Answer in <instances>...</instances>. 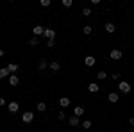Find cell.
<instances>
[{"label":"cell","mask_w":134,"mask_h":132,"mask_svg":"<svg viewBox=\"0 0 134 132\" xmlns=\"http://www.w3.org/2000/svg\"><path fill=\"white\" fill-rule=\"evenodd\" d=\"M81 132H82V130H81Z\"/></svg>","instance_id":"cell-33"},{"label":"cell","mask_w":134,"mask_h":132,"mask_svg":"<svg viewBox=\"0 0 134 132\" xmlns=\"http://www.w3.org/2000/svg\"><path fill=\"white\" fill-rule=\"evenodd\" d=\"M84 62H86V66H90V68H91V66H95V57L88 55V57L84 59Z\"/></svg>","instance_id":"cell-16"},{"label":"cell","mask_w":134,"mask_h":132,"mask_svg":"<svg viewBox=\"0 0 134 132\" xmlns=\"http://www.w3.org/2000/svg\"><path fill=\"white\" fill-rule=\"evenodd\" d=\"M107 100L111 102V104H116V102L120 100V98H118V93H109V95H107Z\"/></svg>","instance_id":"cell-8"},{"label":"cell","mask_w":134,"mask_h":132,"mask_svg":"<svg viewBox=\"0 0 134 132\" xmlns=\"http://www.w3.org/2000/svg\"><path fill=\"white\" fill-rule=\"evenodd\" d=\"M118 89H120L122 93H131V84L125 82V81H120L118 82Z\"/></svg>","instance_id":"cell-1"},{"label":"cell","mask_w":134,"mask_h":132,"mask_svg":"<svg viewBox=\"0 0 134 132\" xmlns=\"http://www.w3.org/2000/svg\"><path fill=\"white\" fill-rule=\"evenodd\" d=\"M82 14H84V16H91V9H90V7H84Z\"/></svg>","instance_id":"cell-24"},{"label":"cell","mask_w":134,"mask_h":132,"mask_svg":"<svg viewBox=\"0 0 134 132\" xmlns=\"http://www.w3.org/2000/svg\"><path fill=\"white\" fill-rule=\"evenodd\" d=\"M2 105H5V98H2V96H0V107H2Z\"/></svg>","instance_id":"cell-30"},{"label":"cell","mask_w":134,"mask_h":132,"mask_svg":"<svg viewBox=\"0 0 134 132\" xmlns=\"http://www.w3.org/2000/svg\"><path fill=\"white\" fill-rule=\"evenodd\" d=\"M48 66H50V70H52V71H59V70H61V64H59L57 61H52Z\"/></svg>","instance_id":"cell-12"},{"label":"cell","mask_w":134,"mask_h":132,"mask_svg":"<svg viewBox=\"0 0 134 132\" xmlns=\"http://www.w3.org/2000/svg\"><path fill=\"white\" fill-rule=\"evenodd\" d=\"M47 47H48V48H54V47H55V41H54V39H48V41H47Z\"/></svg>","instance_id":"cell-27"},{"label":"cell","mask_w":134,"mask_h":132,"mask_svg":"<svg viewBox=\"0 0 134 132\" xmlns=\"http://www.w3.org/2000/svg\"><path fill=\"white\" fill-rule=\"evenodd\" d=\"M38 111H40V112L47 111V104H45V102H40V104H38Z\"/></svg>","instance_id":"cell-19"},{"label":"cell","mask_w":134,"mask_h":132,"mask_svg":"<svg viewBox=\"0 0 134 132\" xmlns=\"http://www.w3.org/2000/svg\"><path fill=\"white\" fill-rule=\"evenodd\" d=\"M129 123H131V125L134 127V118H131V120H129Z\"/></svg>","instance_id":"cell-31"},{"label":"cell","mask_w":134,"mask_h":132,"mask_svg":"<svg viewBox=\"0 0 134 132\" xmlns=\"http://www.w3.org/2000/svg\"><path fill=\"white\" fill-rule=\"evenodd\" d=\"M2 57H4V50L0 48V59H2Z\"/></svg>","instance_id":"cell-32"},{"label":"cell","mask_w":134,"mask_h":132,"mask_svg":"<svg viewBox=\"0 0 134 132\" xmlns=\"http://www.w3.org/2000/svg\"><path fill=\"white\" fill-rule=\"evenodd\" d=\"M29 45H31V47H38V45H40V39H38V38H32V39L29 41Z\"/></svg>","instance_id":"cell-22"},{"label":"cell","mask_w":134,"mask_h":132,"mask_svg":"<svg viewBox=\"0 0 134 132\" xmlns=\"http://www.w3.org/2000/svg\"><path fill=\"white\" fill-rule=\"evenodd\" d=\"M40 4H41V7H48V5L52 4V2H50V0H41Z\"/></svg>","instance_id":"cell-25"},{"label":"cell","mask_w":134,"mask_h":132,"mask_svg":"<svg viewBox=\"0 0 134 132\" xmlns=\"http://www.w3.org/2000/svg\"><path fill=\"white\" fill-rule=\"evenodd\" d=\"M57 118H59L61 122H63V120H66V112H64V111H59V112H57Z\"/></svg>","instance_id":"cell-23"},{"label":"cell","mask_w":134,"mask_h":132,"mask_svg":"<svg viewBox=\"0 0 134 132\" xmlns=\"http://www.w3.org/2000/svg\"><path fill=\"white\" fill-rule=\"evenodd\" d=\"M104 29H105V32L113 34V32H114V23H111V21H109V23H105V25H104Z\"/></svg>","instance_id":"cell-14"},{"label":"cell","mask_w":134,"mask_h":132,"mask_svg":"<svg viewBox=\"0 0 134 132\" xmlns=\"http://www.w3.org/2000/svg\"><path fill=\"white\" fill-rule=\"evenodd\" d=\"M109 57H111V59H114V61L122 59V50H118V48H113V50L109 52Z\"/></svg>","instance_id":"cell-3"},{"label":"cell","mask_w":134,"mask_h":132,"mask_svg":"<svg viewBox=\"0 0 134 132\" xmlns=\"http://www.w3.org/2000/svg\"><path fill=\"white\" fill-rule=\"evenodd\" d=\"M32 120H34V112L27 111V112H23V114H21V122H23V123H31Z\"/></svg>","instance_id":"cell-2"},{"label":"cell","mask_w":134,"mask_h":132,"mask_svg":"<svg viewBox=\"0 0 134 132\" xmlns=\"http://www.w3.org/2000/svg\"><path fill=\"white\" fill-rule=\"evenodd\" d=\"M82 127H84V129H90V127H91V122H90V120H84V122H82Z\"/></svg>","instance_id":"cell-28"},{"label":"cell","mask_w":134,"mask_h":132,"mask_svg":"<svg viewBox=\"0 0 134 132\" xmlns=\"http://www.w3.org/2000/svg\"><path fill=\"white\" fill-rule=\"evenodd\" d=\"M82 114H84V109L81 107V105H77V107L73 109V116H77V118H81Z\"/></svg>","instance_id":"cell-11"},{"label":"cell","mask_w":134,"mask_h":132,"mask_svg":"<svg viewBox=\"0 0 134 132\" xmlns=\"http://www.w3.org/2000/svg\"><path fill=\"white\" fill-rule=\"evenodd\" d=\"M9 84L11 86H18V84H20V79H18L16 73H14V75H9Z\"/></svg>","instance_id":"cell-6"},{"label":"cell","mask_w":134,"mask_h":132,"mask_svg":"<svg viewBox=\"0 0 134 132\" xmlns=\"http://www.w3.org/2000/svg\"><path fill=\"white\" fill-rule=\"evenodd\" d=\"M47 66H48V62L45 61V59H43V61H40V64H38V68H40V71H43L45 68H47Z\"/></svg>","instance_id":"cell-20"},{"label":"cell","mask_w":134,"mask_h":132,"mask_svg":"<svg viewBox=\"0 0 134 132\" xmlns=\"http://www.w3.org/2000/svg\"><path fill=\"white\" fill-rule=\"evenodd\" d=\"M111 79H113L114 82H120V73H113V75H111Z\"/></svg>","instance_id":"cell-26"},{"label":"cell","mask_w":134,"mask_h":132,"mask_svg":"<svg viewBox=\"0 0 134 132\" xmlns=\"http://www.w3.org/2000/svg\"><path fill=\"white\" fill-rule=\"evenodd\" d=\"M88 89H90V91H91V93H97V91H98V89H100V86H98L97 82H91V84L88 86Z\"/></svg>","instance_id":"cell-13"},{"label":"cell","mask_w":134,"mask_h":132,"mask_svg":"<svg viewBox=\"0 0 134 132\" xmlns=\"http://www.w3.org/2000/svg\"><path fill=\"white\" fill-rule=\"evenodd\" d=\"M43 36H45L47 39H54V38H55V31H52V29H45Z\"/></svg>","instance_id":"cell-5"},{"label":"cell","mask_w":134,"mask_h":132,"mask_svg":"<svg viewBox=\"0 0 134 132\" xmlns=\"http://www.w3.org/2000/svg\"><path fill=\"white\" fill-rule=\"evenodd\" d=\"M97 79H98V81H105V79H107V73H105V71H98V73H97Z\"/></svg>","instance_id":"cell-18"},{"label":"cell","mask_w":134,"mask_h":132,"mask_svg":"<svg viewBox=\"0 0 134 132\" xmlns=\"http://www.w3.org/2000/svg\"><path fill=\"white\" fill-rule=\"evenodd\" d=\"M9 75H11V73L7 71V68H2V70H0V81L5 79V77H9Z\"/></svg>","instance_id":"cell-17"},{"label":"cell","mask_w":134,"mask_h":132,"mask_svg":"<svg viewBox=\"0 0 134 132\" xmlns=\"http://www.w3.org/2000/svg\"><path fill=\"white\" fill-rule=\"evenodd\" d=\"M7 109H9V112H18L20 104H18V102H9V104H7Z\"/></svg>","instance_id":"cell-4"},{"label":"cell","mask_w":134,"mask_h":132,"mask_svg":"<svg viewBox=\"0 0 134 132\" xmlns=\"http://www.w3.org/2000/svg\"><path fill=\"white\" fill-rule=\"evenodd\" d=\"M68 122H70L72 127H79V125H81V120H79L77 116H70V120H68Z\"/></svg>","instance_id":"cell-10"},{"label":"cell","mask_w":134,"mask_h":132,"mask_svg":"<svg viewBox=\"0 0 134 132\" xmlns=\"http://www.w3.org/2000/svg\"><path fill=\"white\" fill-rule=\"evenodd\" d=\"M59 105H61V107H68V105H70V98H68V96H61V98H59Z\"/></svg>","instance_id":"cell-9"},{"label":"cell","mask_w":134,"mask_h":132,"mask_svg":"<svg viewBox=\"0 0 134 132\" xmlns=\"http://www.w3.org/2000/svg\"><path fill=\"white\" fill-rule=\"evenodd\" d=\"M32 32H34V34H36V36H41L43 32H45V29H43L41 25H36V27H34V29H32Z\"/></svg>","instance_id":"cell-15"},{"label":"cell","mask_w":134,"mask_h":132,"mask_svg":"<svg viewBox=\"0 0 134 132\" xmlns=\"http://www.w3.org/2000/svg\"><path fill=\"white\" fill-rule=\"evenodd\" d=\"M5 68H7V71H9L11 75H14V71H18V64H14V62H11V64H7Z\"/></svg>","instance_id":"cell-7"},{"label":"cell","mask_w":134,"mask_h":132,"mask_svg":"<svg viewBox=\"0 0 134 132\" xmlns=\"http://www.w3.org/2000/svg\"><path fill=\"white\" fill-rule=\"evenodd\" d=\"M63 5L64 7H72V0H63Z\"/></svg>","instance_id":"cell-29"},{"label":"cell","mask_w":134,"mask_h":132,"mask_svg":"<svg viewBox=\"0 0 134 132\" xmlns=\"http://www.w3.org/2000/svg\"><path fill=\"white\" fill-rule=\"evenodd\" d=\"M82 32H84V34H86V36H90V34H91V32H93V27H90V25H86V27H84V29H82Z\"/></svg>","instance_id":"cell-21"}]
</instances>
